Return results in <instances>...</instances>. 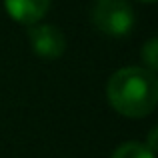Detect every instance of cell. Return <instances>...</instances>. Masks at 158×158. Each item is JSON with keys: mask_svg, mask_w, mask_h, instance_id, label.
I'll use <instances>...</instances> for the list:
<instances>
[{"mask_svg": "<svg viewBox=\"0 0 158 158\" xmlns=\"http://www.w3.org/2000/svg\"><path fill=\"white\" fill-rule=\"evenodd\" d=\"M92 24L106 36L124 38L134 28V10L126 0H96Z\"/></svg>", "mask_w": 158, "mask_h": 158, "instance_id": "obj_2", "label": "cell"}, {"mask_svg": "<svg viewBox=\"0 0 158 158\" xmlns=\"http://www.w3.org/2000/svg\"><path fill=\"white\" fill-rule=\"evenodd\" d=\"M142 62L146 64V70H150V72H154L158 68V40L154 36L142 46Z\"/></svg>", "mask_w": 158, "mask_h": 158, "instance_id": "obj_6", "label": "cell"}, {"mask_svg": "<svg viewBox=\"0 0 158 158\" xmlns=\"http://www.w3.org/2000/svg\"><path fill=\"white\" fill-rule=\"evenodd\" d=\"M106 98L120 116L144 118L158 104V78L142 66L120 68L108 80Z\"/></svg>", "mask_w": 158, "mask_h": 158, "instance_id": "obj_1", "label": "cell"}, {"mask_svg": "<svg viewBox=\"0 0 158 158\" xmlns=\"http://www.w3.org/2000/svg\"><path fill=\"white\" fill-rule=\"evenodd\" d=\"M112 158H154V150L146 146L144 142H124L114 150Z\"/></svg>", "mask_w": 158, "mask_h": 158, "instance_id": "obj_5", "label": "cell"}, {"mask_svg": "<svg viewBox=\"0 0 158 158\" xmlns=\"http://www.w3.org/2000/svg\"><path fill=\"white\" fill-rule=\"evenodd\" d=\"M140 2H146V4H152V2H156V0H140Z\"/></svg>", "mask_w": 158, "mask_h": 158, "instance_id": "obj_8", "label": "cell"}, {"mask_svg": "<svg viewBox=\"0 0 158 158\" xmlns=\"http://www.w3.org/2000/svg\"><path fill=\"white\" fill-rule=\"evenodd\" d=\"M52 0H4L6 12L20 24H38L46 16Z\"/></svg>", "mask_w": 158, "mask_h": 158, "instance_id": "obj_4", "label": "cell"}, {"mask_svg": "<svg viewBox=\"0 0 158 158\" xmlns=\"http://www.w3.org/2000/svg\"><path fill=\"white\" fill-rule=\"evenodd\" d=\"M156 128H152V130H150V136H148V144H146V146L148 148H150V150H156Z\"/></svg>", "mask_w": 158, "mask_h": 158, "instance_id": "obj_7", "label": "cell"}, {"mask_svg": "<svg viewBox=\"0 0 158 158\" xmlns=\"http://www.w3.org/2000/svg\"><path fill=\"white\" fill-rule=\"evenodd\" d=\"M28 40H30L34 54L46 60L60 58L66 50L64 32L52 24H32L28 30Z\"/></svg>", "mask_w": 158, "mask_h": 158, "instance_id": "obj_3", "label": "cell"}]
</instances>
